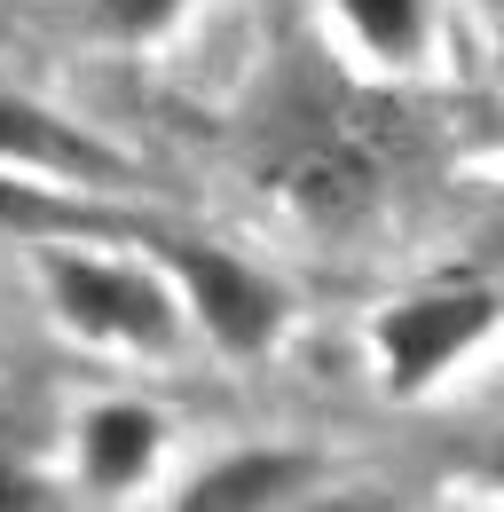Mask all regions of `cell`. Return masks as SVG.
<instances>
[{"label":"cell","instance_id":"obj_7","mask_svg":"<svg viewBox=\"0 0 504 512\" xmlns=\"http://www.w3.org/2000/svg\"><path fill=\"white\" fill-rule=\"evenodd\" d=\"M308 473H315V465H308V457H292V449H245V457L205 465L182 497H189V505H205V512H245V505H276V497H292Z\"/></svg>","mask_w":504,"mask_h":512},{"label":"cell","instance_id":"obj_9","mask_svg":"<svg viewBox=\"0 0 504 512\" xmlns=\"http://www.w3.org/2000/svg\"><path fill=\"white\" fill-rule=\"evenodd\" d=\"M189 0H95V16H103V32H119V40H158L166 24H182Z\"/></svg>","mask_w":504,"mask_h":512},{"label":"cell","instance_id":"obj_2","mask_svg":"<svg viewBox=\"0 0 504 512\" xmlns=\"http://www.w3.org/2000/svg\"><path fill=\"white\" fill-rule=\"evenodd\" d=\"M158 237V260L182 276L189 308H197V323L213 331V347H229V355H268L276 347V331H284V292L252 268V260L221 253V245H189L182 229H150Z\"/></svg>","mask_w":504,"mask_h":512},{"label":"cell","instance_id":"obj_6","mask_svg":"<svg viewBox=\"0 0 504 512\" xmlns=\"http://www.w3.org/2000/svg\"><path fill=\"white\" fill-rule=\"evenodd\" d=\"M158 442H166L158 410H142V402H95L79 418V481L87 489H134V481H150Z\"/></svg>","mask_w":504,"mask_h":512},{"label":"cell","instance_id":"obj_5","mask_svg":"<svg viewBox=\"0 0 504 512\" xmlns=\"http://www.w3.org/2000/svg\"><path fill=\"white\" fill-rule=\"evenodd\" d=\"M0 166L48 174V182H79V190H95V182H126V158L111 150V142L79 134L71 119L40 111V103H24V95H0Z\"/></svg>","mask_w":504,"mask_h":512},{"label":"cell","instance_id":"obj_8","mask_svg":"<svg viewBox=\"0 0 504 512\" xmlns=\"http://www.w3.org/2000/svg\"><path fill=\"white\" fill-rule=\"evenodd\" d=\"M339 24L355 32V48H371L378 64H418L426 32H434V0H331Z\"/></svg>","mask_w":504,"mask_h":512},{"label":"cell","instance_id":"obj_1","mask_svg":"<svg viewBox=\"0 0 504 512\" xmlns=\"http://www.w3.org/2000/svg\"><path fill=\"white\" fill-rule=\"evenodd\" d=\"M40 284L56 300V316L87 339H111V347H142V355H174L182 347V300L158 284V268H134V260H95V253H40Z\"/></svg>","mask_w":504,"mask_h":512},{"label":"cell","instance_id":"obj_10","mask_svg":"<svg viewBox=\"0 0 504 512\" xmlns=\"http://www.w3.org/2000/svg\"><path fill=\"white\" fill-rule=\"evenodd\" d=\"M0 505H48V489H40V481H32L8 449H0Z\"/></svg>","mask_w":504,"mask_h":512},{"label":"cell","instance_id":"obj_4","mask_svg":"<svg viewBox=\"0 0 504 512\" xmlns=\"http://www.w3.org/2000/svg\"><path fill=\"white\" fill-rule=\"evenodd\" d=\"M489 316H497L489 284H457V292H426V300L386 308V316H378V363H386V379L402 386V394L441 379V371L489 331Z\"/></svg>","mask_w":504,"mask_h":512},{"label":"cell","instance_id":"obj_3","mask_svg":"<svg viewBox=\"0 0 504 512\" xmlns=\"http://www.w3.org/2000/svg\"><path fill=\"white\" fill-rule=\"evenodd\" d=\"M284 205L315 221V229H347L378 205V158L355 142L347 127H300L276 150V174H268Z\"/></svg>","mask_w":504,"mask_h":512}]
</instances>
